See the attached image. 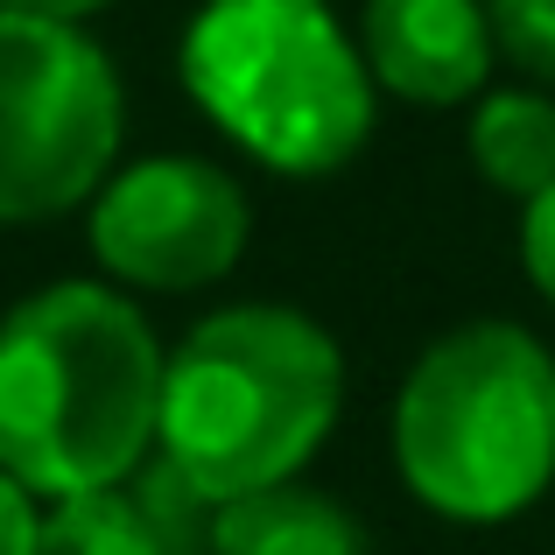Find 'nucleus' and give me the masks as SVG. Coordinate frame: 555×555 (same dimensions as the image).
I'll use <instances>...</instances> for the list:
<instances>
[{
    "label": "nucleus",
    "mask_w": 555,
    "mask_h": 555,
    "mask_svg": "<svg viewBox=\"0 0 555 555\" xmlns=\"http://www.w3.org/2000/svg\"><path fill=\"white\" fill-rule=\"evenodd\" d=\"M211 548L218 555H373L366 528H359L331 492L302 486V478L218 506Z\"/></svg>",
    "instance_id": "8"
},
{
    "label": "nucleus",
    "mask_w": 555,
    "mask_h": 555,
    "mask_svg": "<svg viewBox=\"0 0 555 555\" xmlns=\"http://www.w3.org/2000/svg\"><path fill=\"white\" fill-rule=\"evenodd\" d=\"M393 464L443 520L528 514L555 478V352L506 317L443 331L401 379Z\"/></svg>",
    "instance_id": "3"
},
{
    "label": "nucleus",
    "mask_w": 555,
    "mask_h": 555,
    "mask_svg": "<svg viewBox=\"0 0 555 555\" xmlns=\"http://www.w3.org/2000/svg\"><path fill=\"white\" fill-rule=\"evenodd\" d=\"M492 50L534 85H555V0H486Z\"/></svg>",
    "instance_id": "11"
},
{
    "label": "nucleus",
    "mask_w": 555,
    "mask_h": 555,
    "mask_svg": "<svg viewBox=\"0 0 555 555\" xmlns=\"http://www.w3.org/2000/svg\"><path fill=\"white\" fill-rule=\"evenodd\" d=\"M338 408L345 359L317 317L282 302H232L169 352L155 450L177 486L232 506L268 486H296Z\"/></svg>",
    "instance_id": "2"
},
{
    "label": "nucleus",
    "mask_w": 555,
    "mask_h": 555,
    "mask_svg": "<svg viewBox=\"0 0 555 555\" xmlns=\"http://www.w3.org/2000/svg\"><path fill=\"white\" fill-rule=\"evenodd\" d=\"M149 317L106 282H50L0 317V472L36 500L113 492L163 429Z\"/></svg>",
    "instance_id": "1"
},
{
    "label": "nucleus",
    "mask_w": 555,
    "mask_h": 555,
    "mask_svg": "<svg viewBox=\"0 0 555 555\" xmlns=\"http://www.w3.org/2000/svg\"><path fill=\"white\" fill-rule=\"evenodd\" d=\"M120 127V78L85 28L0 8V225L99 197Z\"/></svg>",
    "instance_id": "5"
},
{
    "label": "nucleus",
    "mask_w": 555,
    "mask_h": 555,
    "mask_svg": "<svg viewBox=\"0 0 555 555\" xmlns=\"http://www.w3.org/2000/svg\"><path fill=\"white\" fill-rule=\"evenodd\" d=\"M520 260H528V282L555 302V190L528 204V225H520Z\"/></svg>",
    "instance_id": "12"
},
{
    "label": "nucleus",
    "mask_w": 555,
    "mask_h": 555,
    "mask_svg": "<svg viewBox=\"0 0 555 555\" xmlns=\"http://www.w3.org/2000/svg\"><path fill=\"white\" fill-rule=\"evenodd\" d=\"M36 555H169V534L149 506L113 486V492H78V500L42 506Z\"/></svg>",
    "instance_id": "10"
},
{
    "label": "nucleus",
    "mask_w": 555,
    "mask_h": 555,
    "mask_svg": "<svg viewBox=\"0 0 555 555\" xmlns=\"http://www.w3.org/2000/svg\"><path fill=\"white\" fill-rule=\"evenodd\" d=\"M246 190L204 155H149L92 197V254L113 282L149 296H190L240 268Z\"/></svg>",
    "instance_id": "6"
},
{
    "label": "nucleus",
    "mask_w": 555,
    "mask_h": 555,
    "mask_svg": "<svg viewBox=\"0 0 555 555\" xmlns=\"http://www.w3.org/2000/svg\"><path fill=\"white\" fill-rule=\"evenodd\" d=\"M359 56L373 85L415 99V106H464L492 70L486 0H366L359 14Z\"/></svg>",
    "instance_id": "7"
},
{
    "label": "nucleus",
    "mask_w": 555,
    "mask_h": 555,
    "mask_svg": "<svg viewBox=\"0 0 555 555\" xmlns=\"http://www.w3.org/2000/svg\"><path fill=\"white\" fill-rule=\"evenodd\" d=\"M0 8H8V14H42V22H70V28H78V22H92L99 8H113V0H0Z\"/></svg>",
    "instance_id": "14"
},
{
    "label": "nucleus",
    "mask_w": 555,
    "mask_h": 555,
    "mask_svg": "<svg viewBox=\"0 0 555 555\" xmlns=\"http://www.w3.org/2000/svg\"><path fill=\"white\" fill-rule=\"evenodd\" d=\"M472 163L506 197L534 204L555 190V99L548 92H492L472 113Z\"/></svg>",
    "instance_id": "9"
},
{
    "label": "nucleus",
    "mask_w": 555,
    "mask_h": 555,
    "mask_svg": "<svg viewBox=\"0 0 555 555\" xmlns=\"http://www.w3.org/2000/svg\"><path fill=\"white\" fill-rule=\"evenodd\" d=\"M36 534H42L36 492H22L8 472H0V555H36Z\"/></svg>",
    "instance_id": "13"
},
{
    "label": "nucleus",
    "mask_w": 555,
    "mask_h": 555,
    "mask_svg": "<svg viewBox=\"0 0 555 555\" xmlns=\"http://www.w3.org/2000/svg\"><path fill=\"white\" fill-rule=\"evenodd\" d=\"M177 70L218 134L288 177H331L373 134V70L331 0H204Z\"/></svg>",
    "instance_id": "4"
}]
</instances>
